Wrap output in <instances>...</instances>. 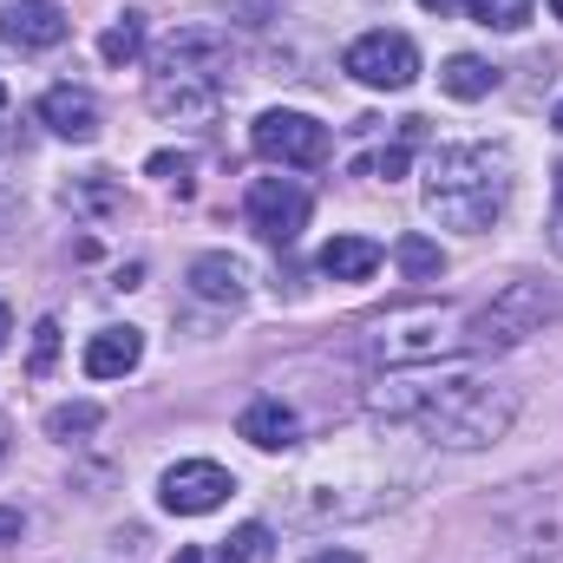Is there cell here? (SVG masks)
<instances>
[{
    "label": "cell",
    "mask_w": 563,
    "mask_h": 563,
    "mask_svg": "<svg viewBox=\"0 0 563 563\" xmlns=\"http://www.w3.org/2000/svg\"><path fill=\"white\" fill-rule=\"evenodd\" d=\"M367 413H380L387 426H420L432 445L472 452L511 432L518 394L478 374H394L367 387Z\"/></svg>",
    "instance_id": "6da1fadb"
},
{
    "label": "cell",
    "mask_w": 563,
    "mask_h": 563,
    "mask_svg": "<svg viewBox=\"0 0 563 563\" xmlns=\"http://www.w3.org/2000/svg\"><path fill=\"white\" fill-rule=\"evenodd\" d=\"M230 66H236L230 33H217V26H177L157 46V59H151L144 99L170 125H203L223 106V92H230Z\"/></svg>",
    "instance_id": "7a4b0ae2"
},
{
    "label": "cell",
    "mask_w": 563,
    "mask_h": 563,
    "mask_svg": "<svg viewBox=\"0 0 563 563\" xmlns=\"http://www.w3.org/2000/svg\"><path fill=\"white\" fill-rule=\"evenodd\" d=\"M511 203V151L505 144H445L426 164V217L445 230H492Z\"/></svg>",
    "instance_id": "3957f363"
},
{
    "label": "cell",
    "mask_w": 563,
    "mask_h": 563,
    "mask_svg": "<svg viewBox=\"0 0 563 563\" xmlns=\"http://www.w3.org/2000/svg\"><path fill=\"white\" fill-rule=\"evenodd\" d=\"M558 321V288L538 276L505 282L478 314H465V354H505V347H525L531 334H544Z\"/></svg>",
    "instance_id": "277c9868"
},
{
    "label": "cell",
    "mask_w": 563,
    "mask_h": 563,
    "mask_svg": "<svg viewBox=\"0 0 563 563\" xmlns=\"http://www.w3.org/2000/svg\"><path fill=\"white\" fill-rule=\"evenodd\" d=\"M374 354L387 367H439L452 354H465V314L445 301H413L374 321Z\"/></svg>",
    "instance_id": "5b68a950"
},
{
    "label": "cell",
    "mask_w": 563,
    "mask_h": 563,
    "mask_svg": "<svg viewBox=\"0 0 563 563\" xmlns=\"http://www.w3.org/2000/svg\"><path fill=\"white\" fill-rule=\"evenodd\" d=\"M341 73L347 79H361V86H374V92H407L413 79H420V46L407 40V33H361L347 53H341Z\"/></svg>",
    "instance_id": "8992f818"
},
{
    "label": "cell",
    "mask_w": 563,
    "mask_h": 563,
    "mask_svg": "<svg viewBox=\"0 0 563 563\" xmlns=\"http://www.w3.org/2000/svg\"><path fill=\"white\" fill-rule=\"evenodd\" d=\"M250 144H256V157H269L282 170H314V164H328V125L321 119H308V112H263L256 125H250Z\"/></svg>",
    "instance_id": "52a82bcc"
},
{
    "label": "cell",
    "mask_w": 563,
    "mask_h": 563,
    "mask_svg": "<svg viewBox=\"0 0 563 563\" xmlns=\"http://www.w3.org/2000/svg\"><path fill=\"white\" fill-rule=\"evenodd\" d=\"M243 217H250V230H256L263 243L288 250V243L308 230V190H301L295 177H256L250 197H243Z\"/></svg>",
    "instance_id": "ba28073f"
},
{
    "label": "cell",
    "mask_w": 563,
    "mask_h": 563,
    "mask_svg": "<svg viewBox=\"0 0 563 563\" xmlns=\"http://www.w3.org/2000/svg\"><path fill=\"white\" fill-rule=\"evenodd\" d=\"M230 492H236V478H230L217 459H184V465H170L164 485H157L164 511H177V518H203V511H217Z\"/></svg>",
    "instance_id": "9c48e42d"
},
{
    "label": "cell",
    "mask_w": 563,
    "mask_h": 563,
    "mask_svg": "<svg viewBox=\"0 0 563 563\" xmlns=\"http://www.w3.org/2000/svg\"><path fill=\"white\" fill-rule=\"evenodd\" d=\"M73 26H66V13L53 7V0H7L0 7V40L7 46H20V53H46V46H59Z\"/></svg>",
    "instance_id": "30bf717a"
},
{
    "label": "cell",
    "mask_w": 563,
    "mask_h": 563,
    "mask_svg": "<svg viewBox=\"0 0 563 563\" xmlns=\"http://www.w3.org/2000/svg\"><path fill=\"white\" fill-rule=\"evenodd\" d=\"M40 125L59 132V139H73V144H92L99 139V99L79 92V86H53L40 99Z\"/></svg>",
    "instance_id": "8fae6325"
},
{
    "label": "cell",
    "mask_w": 563,
    "mask_h": 563,
    "mask_svg": "<svg viewBox=\"0 0 563 563\" xmlns=\"http://www.w3.org/2000/svg\"><path fill=\"white\" fill-rule=\"evenodd\" d=\"M139 361H144L139 328H99V334L86 341V374H92V380H119V374H132Z\"/></svg>",
    "instance_id": "7c38bea8"
},
{
    "label": "cell",
    "mask_w": 563,
    "mask_h": 563,
    "mask_svg": "<svg viewBox=\"0 0 563 563\" xmlns=\"http://www.w3.org/2000/svg\"><path fill=\"white\" fill-rule=\"evenodd\" d=\"M190 295L197 301H217V308H236L250 295V269L236 256H197L190 263Z\"/></svg>",
    "instance_id": "4fadbf2b"
},
{
    "label": "cell",
    "mask_w": 563,
    "mask_h": 563,
    "mask_svg": "<svg viewBox=\"0 0 563 563\" xmlns=\"http://www.w3.org/2000/svg\"><path fill=\"white\" fill-rule=\"evenodd\" d=\"M236 432H243L256 452H288V445L301 439V420H295L282 400H250V407H243V420H236Z\"/></svg>",
    "instance_id": "5bb4252c"
},
{
    "label": "cell",
    "mask_w": 563,
    "mask_h": 563,
    "mask_svg": "<svg viewBox=\"0 0 563 563\" xmlns=\"http://www.w3.org/2000/svg\"><path fill=\"white\" fill-rule=\"evenodd\" d=\"M374 269H380V243L374 236H334L321 250V276H334V282H367Z\"/></svg>",
    "instance_id": "9a60e30c"
},
{
    "label": "cell",
    "mask_w": 563,
    "mask_h": 563,
    "mask_svg": "<svg viewBox=\"0 0 563 563\" xmlns=\"http://www.w3.org/2000/svg\"><path fill=\"white\" fill-rule=\"evenodd\" d=\"M439 86L452 92V99H492V86H498V66L492 59H478V53H452L445 59V73H439Z\"/></svg>",
    "instance_id": "2e32d148"
},
{
    "label": "cell",
    "mask_w": 563,
    "mask_h": 563,
    "mask_svg": "<svg viewBox=\"0 0 563 563\" xmlns=\"http://www.w3.org/2000/svg\"><path fill=\"white\" fill-rule=\"evenodd\" d=\"M217 563H276V531L269 525H236L217 544Z\"/></svg>",
    "instance_id": "e0dca14e"
},
{
    "label": "cell",
    "mask_w": 563,
    "mask_h": 563,
    "mask_svg": "<svg viewBox=\"0 0 563 563\" xmlns=\"http://www.w3.org/2000/svg\"><path fill=\"white\" fill-rule=\"evenodd\" d=\"M394 263H400L407 282H439L445 276V250H439L432 236H400V243H394Z\"/></svg>",
    "instance_id": "ac0fdd59"
},
{
    "label": "cell",
    "mask_w": 563,
    "mask_h": 563,
    "mask_svg": "<svg viewBox=\"0 0 563 563\" xmlns=\"http://www.w3.org/2000/svg\"><path fill=\"white\" fill-rule=\"evenodd\" d=\"M144 53V13H119L106 33H99V59L106 66H132Z\"/></svg>",
    "instance_id": "d6986e66"
},
{
    "label": "cell",
    "mask_w": 563,
    "mask_h": 563,
    "mask_svg": "<svg viewBox=\"0 0 563 563\" xmlns=\"http://www.w3.org/2000/svg\"><path fill=\"white\" fill-rule=\"evenodd\" d=\"M465 13L478 26H498V33H518L531 20V0H465Z\"/></svg>",
    "instance_id": "ffe728a7"
},
{
    "label": "cell",
    "mask_w": 563,
    "mask_h": 563,
    "mask_svg": "<svg viewBox=\"0 0 563 563\" xmlns=\"http://www.w3.org/2000/svg\"><path fill=\"white\" fill-rule=\"evenodd\" d=\"M99 420H106V413H99L92 400H79V407H53V413H46V432H53V439H73V432H92Z\"/></svg>",
    "instance_id": "44dd1931"
},
{
    "label": "cell",
    "mask_w": 563,
    "mask_h": 563,
    "mask_svg": "<svg viewBox=\"0 0 563 563\" xmlns=\"http://www.w3.org/2000/svg\"><path fill=\"white\" fill-rule=\"evenodd\" d=\"M53 361H59V321H40V328H33V361H26V374L40 380V374H53Z\"/></svg>",
    "instance_id": "7402d4cb"
},
{
    "label": "cell",
    "mask_w": 563,
    "mask_h": 563,
    "mask_svg": "<svg viewBox=\"0 0 563 563\" xmlns=\"http://www.w3.org/2000/svg\"><path fill=\"white\" fill-rule=\"evenodd\" d=\"M367 170H374V177H387V184H394V177H400V170H407V144H394V151H380V157H374V164H367Z\"/></svg>",
    "instance_id": "603a6c76"
},
{
    "label": "cell",
    "mask_w": 563,
    "mask_h": 563,
    "mask_svg": "<svg viewBox=\"0 0 563 563\" xmlns=\"http://www.w3.org/2000/svg\"><path fill=\"white\" fill-rule=\"evenodd\" d=\"M184 170H190V157H170V151L151 157V177H177V184H184Z\"/></svg>",
    "instance_id": "cb8c5ba5"
},
{
    "label": "cell",
    "mask_w": 563,
    "mask_h": 563,
    "mask_svg": "<svg viewBox=\"0 0 563 563\" xmlns=\"http://www.w3.org/2000/svg\"><path fill=\"white\" fill-rule=\"evenodd\" d=\"M551 250L563 256V164H558V217H551Z\"/></svg>",
    "instance_id": "d4e9b609"
},
{
    "label": "cell",
    "mask_w": 563,
    "mask_h": 563,
    "mask_svg": "<svg viewBox=\"0 0 563 563\" xmlns=\"http://www.w3.org/2000/svg\"><path fill=\"white\" fill-rule=\"evenodd\" d=\"M0 157H13V164H20V157H26V139H20V132H0Z\"/></svg>",
    "instance_id": "484cf974"
},
{
    "label": "cell",
    "mask_w": 563,
    "mask_h": 563,
    "mask_svg": "<svg viewBox=\"0 0 563 563\" xmlns=\"http://www.w3.org/2000/svg\"><path fill=\"white\" fill-rule=\"evenodd\" d=\"M20 538V511H0V544H13Z\"/></svg>",
    "instance_id": "4316f807"
},
{
    "label": "cell",
    "mask_w": 563,
    "mask_h": 563,
    "mask_svg": "<svg viewBox=\"0 0 563 563\" xmlns=\"http://www.w3.org/2000/svg\"><path fill=\"white\" fill-rule=\"evenodd\" d=\"M426 13H439V20H445V13H459V7H465V0H420Z\"/></svg>",
    "instance_id": "83f0119b"
},
{
    "label": "cell",
    "mask_w": 563,
    "mask_h": 563,
    "mask_svg": "<svg viewBox=\"0 0 563 563\" xmlns=\"http://www.w3.org/2000/svg\"><path fill=\"white\" fill-rule=\"evenodd\" d=\"M308 563H361V558H354V551H314Z\"/></svg>",
    "instance_id": "f1b7e54d"
},
{
    "label": "cell",
    "mask_w": 563,
    "mask_h": 563,
    "mask_svg": "<svg viewBox=\"0 0 563 563\" xmlns=\"http://www.w3.org/2000/svg\"><path fill=\"white\" fill-rule=\"evenodd\" d=\"M7 452H13V426L0 420V465H7Z\"/></svg>",
    "instance_id": "f546056e"
},
{
    "label": "cell",
    "mask_w": 563,
    "mask_h": 563,
    "mask_svg": "<svg viewBox=\"0 0 563 563\" xmlns=\"http://www.w3.org/2000/svg\"><path fill=\"white\" fill-rule=\"evenodd\" d=\"M170 563H203V551H197V544H184V551H177Z\"/></svg>",
    "instance_id": "4dcf8cb0"
},
{
    "label": "cell",
    "mask_w": 563,
    "mask_h": 563,
    "mask_svg": "<svg viewBox=\"0 0 563 563\" xmlns=\"http://www.w3.org/2000/svg\"><path fill=\"white\" fill-rule=\"evenodd\" d=\"M7 334H13V321H7V308H0V347H7Z\"/></svg>",
    "instance_id": "1f68e13d"
},
{
    "label": "cell",
    "mask_w": 563,
    "mask_h": 563,
    "mask_svg": "<svg viewBox=\"0 0 563 563\" xmlns=\"http://www.w3.org/2000/svg\"><path fill=\"white\" fill-rule=\"evenodd\" d=\"M551 125H558V132H563V106H558V112H551Z\"/></svg>",
    "instance_id": "d6a6232c"
},
{
    "label": "cell",
    "mask_w": 563,
    "mask_h": 563,
    "mask_svg": "<svg viewBox=\"0 0 563 563\" xmlns=\"http://www.w3.org/2000/svg\"><path fill=\"white\" fill-rule=\"evenodd\" d=\"M551 13H558V20H563V0H551Z\"/></svg>",
    "instance_id": "836d02e7"
},
{
    "label": "cell",
    "mask_w": 563,
    "mask_h": 563,
    "mask_svg": "<svg viewBox=\"0 0 563 563\" xmlns=\"http://www.w3.org/2000/svg\"><path fill=\"white\" fill-rule=\"evenodd\" d=\"M0 106H7V86H0Z\"/></svg>",
    "instance_id": "e575fe53"
}]
</instances>
